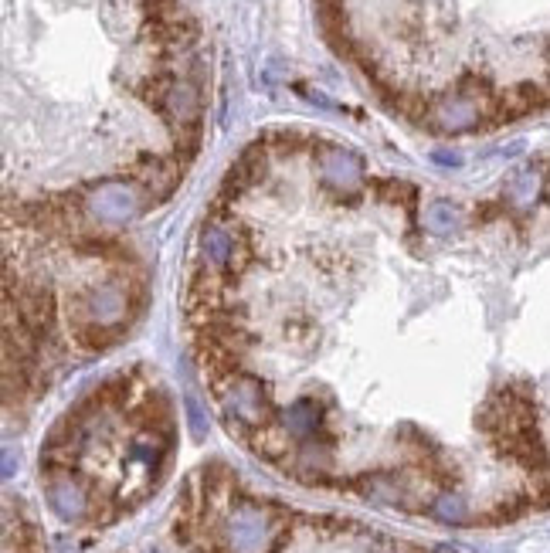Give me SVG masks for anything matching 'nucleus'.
I'll use <instances>...</instances> for the list:
<instances>
[{"instance_id": "nucleus-1", "label": "nucleus", "mask_w": 550, "mask_h": 553, "mask_svg": "<svg viewBox=\"0 0 550 553\" xmlns=\"http://www.w3.org/2000/svg\"><path fill=\"white\" fill-rule=\"evenodd\" d=\"M68 319L72 326H123L126 330V323L136 319L126 282L113 275L102 285H85L68 299Z\"/></svg>"}, {"instance_id": "nucleus-2", "label": "nucleus", "mask_w": 550, "mask_h": 553, "mask_svg": "<svg viewBox=\"0 0 550 553\" xmlns=\"http://www.w3.org/2000/svg\"><path fill=\"white\" fill-rule=\"evenodd\" d=\"M146 194L136 184L126 180H102L85 194V211L92 221L106 224V228H119V224L133 221L143 211Z\"/></svg>"}, {"instance_id": "nucleus-3", "label": "nucleus", "mask_w": 550, "mask_h": 553, "mask_svg": "<svg viewBox=\"0 0 550 553\" xmlns=\"http://www.w3.org/2000/svg\"><path fill=\"white\" fill-rule=\"evenodd\" d=\"M316 170H320L323 187L337 190L340 197L357 194L360 184H364V160H360L354 150L337 146V143L320 146V153H316Z\"/></svg>"}, {"instance_id": "nucleus-4", "label": "nucleus", "mask_w": 550, "mask_h": 553, "mask_svg": "<svg viewBox=\"0 0 550 553\" xmlns=\"http://www.w3.org/2000/svg\"><path fill=\"white\" fill-rule=\"evenodd\" d=\"M483 116H486V102L466 92L442 95V99H435L432 109H428L432 126L442 129V133H466V129L483 123Z\"/></svg>"}, {"instance_id": "nucleus-5", "label": "nucleus", "mask_w": 550, "mask_h": 553, "mask_svg": "<svg viewBox=\"0 0 550 553\" xmlns=\"http://www.w3.org/2000/svg\"><path fill=\"white\" fill-rule=\"evenodd\" d=\"M265 174V146L262 143H252L248 150L231 163V170L225 174V184H221V197L231 201V197L245 194L252 184H259Z\"/></svg>"}, {"instance_id": "nucleus-6", "label": "nucleus", "mask_w": 550, "mask_h": 553, "mask_svg": "<svg viewBox=\"0 0 550 553\" xmlns=\"http://www.w3.org/2000/svg\"><path fill=\"white\" fill-rule=\"evenodd\" d=\"M163 116L180 129L197 126V119H201V99H197L194 82L174 79V85H170V92H167V102H163Z\"/></svg>"}, {"instance_id": "nucleus-7", "label": "nucleus", "mask_w": 550, "mask_h": 553, "mask_svg": "<svg viewBox=\"0 0 550 553\" xmlns=\"http://www.w3.org/2000/svg\"><path fill=\"white\" fill-rule=\"evenodd\" d=\"M231 248H235V231L225 228V224H218V221L204 224V231H201V252H204V258H208V265H214V269L225 272V262H228Z\"/></svg>"}, {"instance_id": "nucleus-8", "label": "nucleus", "mask_w": 550, "mask_h": 553, "mask_svg": "<svg viewBox=\"0 0 550 553\" xmlns=\"http://www.w3.org/2000/svg\"><path fill=\"white\" fill-rule=\"evenodd\" d=\"M123 326H72V343L85 353H102L123 340Z\"/></svg>"}, {"instance_id": "nucleus-9", "label": "nucleus", "mask_w": 550, "mask_h": 553, "mask_svg": "<svg viewBox=\"0 0 550 553\" xmlns=\"http://www.w3.org/2000/svg\"><path fill=\"white\" fill-rule=\"evenodd\" d=\"M425 224L435 231V235H452V231L462 224V211L449 201H435V204H428Z\"/></svg>"}, {"instance_id": "nucleus-10", "label": "nucleus", "mask_w": 550, "mask_h": 553, "mask_svg": "<svg viewBox=\"0 0 550 553\" xmlns=\"http://www.w3.org/2000/svg\"><path fill=\"white\" fill-rule=\"evenodd\" d=\"M534 194H537V174L534 170H527V174H520L517 184L510 187V201L527 204V201H534Z\"/></svg>"}, {"instance_id": "nucleus-11", "label": "nucleus", "mask_w": 550, "mask_h": 553, "mask_svg": "<svg viewBox=\"0 0 550 553\" xmlns=\"http://www.w3.org/2000/svg\"><path fill=\"white\" fill-rule=\"evenodd\" d=\"M272 143H279V150H296V146L303 143V136H299V133H286V129H279V133H272Z\"/></svg>"}, {"instance_id": "nucleus-12", "label": "nucleus", "mask_w": 550, "mask_h": 553, "mask_svg": "<svg viewBox=\"0 0 550 553\" xmlns=\"http://www.w3.org/2000/svg\"><path fill=\"white\" fill-rule=\"evenodd\" d=\"M435 160H438V163H452V167H455V163H459V157H455V153L449 157V153H445V150H438V153H435Z\"/></svg>"}]
</instances>
